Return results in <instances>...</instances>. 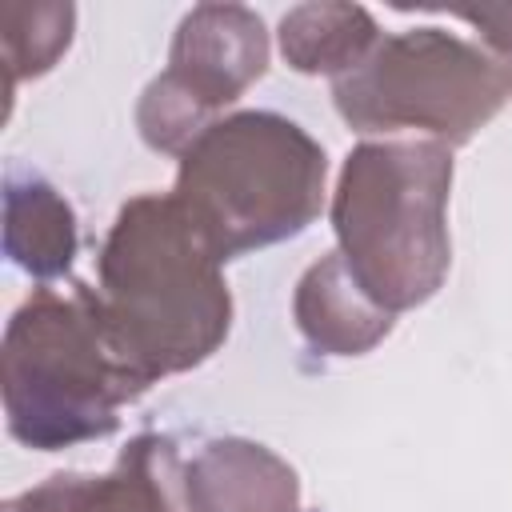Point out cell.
Instances as JSON below:
<instances>
[{"label":"cell","mask_w":512,"mask_h":512,"mask_svg":"<svg viewBox=\"0 0 512 512\" xmlns=\"http://www.w3.org/2000/svg\"><path fill=\"white\" fill-rule=\"evenodd\" d=\"M96 300L124 364L152 388L200 368L232 332L224 264L188 224L176 196L120 204L96 260Z\"/></svg>","instance_id":"6da1fadb"},{"label":"cell","mask_w":512,"mask_h":512,"mask_svg":"<svg viewBox=\"0 0 512 512\" xmlns=\"http://www.w3.org/2000/svg\"><path fill=\"white\" fill-rule=\"evenodd\" d=\"M452 148L436 140H364L332 192L336 252L392 316L428 304L452 268Z\"/></svg>","instance_id":"7a4b0ae2"},{"label":"cell","mask_w":512,"mask_h":512,"mask_svg":"<svg viewBox=\"0 0 512 512\" xmlns=\"http://www.w3.org/2000/svg\"><path fill=\"white\" fill-rule=\"evenodd\" d=\"M0 368L8 432L36 452L112 436L120 408L148 392L116 352L96 288L80 280L68 292L40 284L12 312Z\"/></svg>","instance_id":"3957f363"},{"label":"cell","mask_w":512,"mask_h":512,"mask_svg":"<svg viewBox=\"0 0 512 512\" xmlns=\"http://www.w3.org/2000/svg\"><path fill=\"white\" fill-rule=\"evenodd\" d=\"M324 144L292 116L244 108L192 140L176 168V204L208 252L236 256L300 236L324 208Z\"/></svg>","instance_id":"277c9868"},{"label":"cell","mask_w":512,"mask_h":512,"mask_svg":"<svg viewBox=\"0 0 512 512\" xmlns=\"http://www.w3.org/2000/svg\"><path fill=\"white\" fill-rule=\"evenodd\" d=\"M512 100V76L472 40L448 28H408L380 44L340 80L332 104L360 136L400 140L420 132L444 148L468 144Z\"/></svg>","instance_id":"5b68a950"},{"label":"cell","mask_w":512,"mask_h":512,"mask_svg":"<svg viewBox=\"0 0 512 512\" xmlns=\"http://www.w3.org/2000/svg\"><path fill=\"white\" fill-rule=\"evenodd\" d=\"M268 72L264 20L244 4H196L168 48V68L136 104L140 140L152 152L184 156L228 104Z\"/></svg>","instance_id":"8992f818"},{"label":"cell","mask_w":512,"mask_h":512,"mask_svg":"<svg viewBox=\"0 0 512 512\" xmlns=\"http://www.w3.org/2000/svg\"><path fill=\"white\" fill-rule=\"evenodd\" d=\"M180 496L188 512H300V476L268 444L216 436L180 464Z\"/></svg>","instance_id":"52a82bcc"},{"label":"cell","mask_w":512,"mask_h":512,"mask_svg":"<svg viewBox=\"0 0 512 512\" xmlns=\"http://www.w3.org/2000/svg\"><path fill=\"white\" fill-rule=\"evenodd\" d=\"M292 320L304 344L320 356H364L372 352L396 324L344 268L340 252H324L308 272L296 280L292 292Z\"/></svg>","instance_id":"ba28073f"},{"label":"cell","mask_w":512,"mask_h":512,"mask_svg":"<svg viewBox=\"0 0 512 512\" xmlns=\"http://www.w3.org/2000/svg\"><path fill=\"white\" fill-rule=\"evenodd\" d=\"M80 228L68 196L36 168L8 164L4 172V252L40 284L72 272Z\"/></svg>","instance_id":"9c48e42d"},{"label":"cell","mask_w":512,"mask_h":512,"mask_svg":"<svg viewBox=\"0 0 512 512\" xmlns=\"http://www.w3.org/2000/svg\"><path fill=\"white\" fill-rule=\"evenodd\" d=\"M280 56L292 72L304 76H332L340 80L352 72L376 44L380 28L368 8L360 4H296L280 16Z\"/></svg>","instance_id":"30bf717a"},{"label":"cell","mask_w":512,"mask_h":512,"mask_svg":"<svg viewBox=\"0 0 512 512\" xmlns=\"http://www.w3.org/2000/svg\"><path fill=\"white\" fill-rule=\"evenodd\" d=\"M80 512H188L176 444L156 432L136 436L104 476L88 480Z\"/></svg>","instance_id":"8fae6325"},{"label":"cell","mask_w":512,"mask_h":512,"mask_svg":"<svg viewBox=\"0 0 512 512\" xmlns=\"http://www.w3.org/2000/svg\"><path fill=\"white\" fill-rule=\"evenodd\" d=\"M0 28H4L8 96H12L20 80H36L52 72L56 60L68 52L76 32V8L60 0H44V4L8 0L0 8Z\"/></svg>","instance_id":"7c38bea8"},{"label":"cell","mask_w":512,"mask_h":512,"mask_svg":"<svg viewBox=\"0 0 512 512\" xmlns=\"http://www.w3.org/2000/svg\"><path fill=\"white\" fill-rule=\"evenodd\" d=\"M88 480L92 476H84V472H56L44 484L12 496L4 504V512H80V500L88 492Z\"/></svg>","instance_id":"4fadbf2b"},{"label":"cell","mask_w":512,"mask_h":512,"mask_svg":"<svg viewBox=\"0 0 512 512\" xmlns=\"http://www.w3.org/2000/svg\"><path fill=\"white\" fill-rule=\"evenodd\" d=\"M448 16L476 28L480 48L512 76V4H480V8H448Z\"/></svg>","instance_id":"5bb4252c"}]
</instances>
